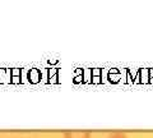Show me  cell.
<instances>
[{
    "label": "cell",
    "instance_id": "2",
    "mask_svg": "<svg viewBox=\"0 0 153 138\" xmlns=\"http://www.w3.org/2000/svg\"><path fill=\"white\" fill-rule=\"evenodd\" d=\"M107 138H129L124 132H112L111 134H108Z\"/></svg>",
    "mask_w": 153,
    "mask_h": 138
},
{
    "label": "cell",
    "instance_id": "1",
    "mask_svg": "<svg viewBox=\"0 0 153 138\" xmlns=\"http://www.w3.org/2000/svg\"><path fill=\"white\" fill-rule=\"evenodd\" d=\"M64 138H92L88 131H68L64 133Z\"/></svg>",
    "mask_w": 153,
    "mask_h": 138
}]
</instances>
